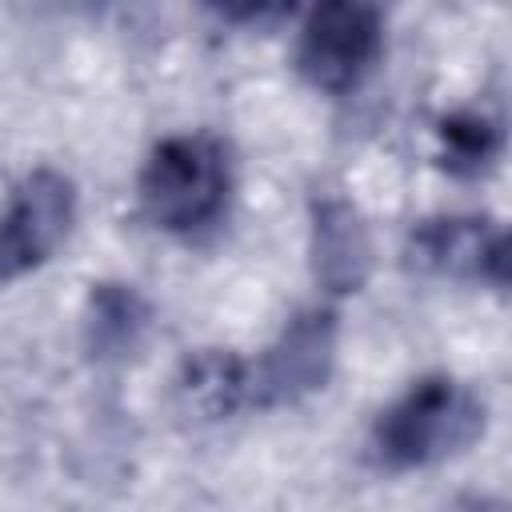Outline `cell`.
Instances as JSON below:
<instances>
[{"label": "cell", "instance_id": "4", "mask_svg": "<svg viewBox=\"0 0 512 512\" xmlns=\"http://www.w3.org/2000/svg\"><path fill=\"white\" fill-rule=\"evenodd\" d=\"M72 224V184L56 172L28 176L0 216V280L36 268Z\"/></svg>", "mask_w": 512, "mask_h": 512}, {"label": "cell", "instance_id": "3", "mask_svg": "<svg viewBox=\"0 0 512 512\" xmlns=\"http://www.w3.org/2000/svg\"><path fill=\"white\" fill-rule=\"evenodd\" d=\"M384 32H380V12L368 4H324L304 20L300 32V72L324 88V92H348L356 88L376 56H380Z\"/></svg>", "mask_w": 512, "mask_h": 512}, {"label": "cell", "instance_id": "10", "mask_svg": "<svg viewBox=\"0 0 512 512\" xmlns=\"http://www.w3.org/2000/svg\"><path fill=\"white\" fill-rule=\"evenodd\" d=\"M444 144H448V168L456 172H480L484 164H492L496 148H500V132L480 120V116H452L444 124Z\"/></svg>", "mask_w": 512, "mask_h": 512}, {"label": "cell", "instance_id": "6", "mask_svg": "<svg viewBox=\"0 0 512 512\" xmlns=\"http://www.w3.org/2000/svg\"><path fill=\"white\" fill-rule=\"evenodd\" d=\"M412 260L444 276H480L504 284V232L476 216L428 220L412 232Z\"/></svg>", "mask_w": 512, "mask_h": 512}, {"label": "cell", "instance_id": "8", "mask_svg": "<svg viewBox=\"0 0 512 512\" xmlns=\"http://www.w3.org/2000/svg\"><path fill=\"white\" fill-rule=\"evenodd\" d=\"M176 396H180L184 412H192L196 420H220V416L236 412L240 404H248V364L228 352H216V348L196 352L180 368Z\"/></svg>", "mask_w": 512, "mask_h": 512}, {"label": "cell", "instance_id": "1", "mask_svg": "<svg viewBox=\"0 0 512 512\" xmlns=\"http://www.w3.org/2000/svg\"><path fill=\"white\" fill-rule=\"evenodd\" d=\"M232 172L228 152L212 136H172L152 148L140 172V204L156 228L192 236L220 220Z\"/></svg>", "mask_w": 512, "mask_h": 512}, {"label": "cell", "instance_id": "11", "mask_svg": "<svg viewBox=\"0 0 512 512\" xmlns=\"http://www.w3.org/2000/svg\"><path fill=\"white\" fill-rule=\"evenodd\" d=\"M456 512H504L500 500H488V496H468L456 504Z\"/></svg>", "mask_w": 512, "mask_h": 512}, {"label": "cell", "instance_id": "2", "mask_svg": "<svg viewBox=\"0 0 512 512\" xmlns=\"http://www.w3.org/2000/svg\"><path fill=\"white\" fill-rule=\"evenodd\" d=\"M484 428V404L456 380L428 376L412 384L376 424L372 448L388 468H416L444 460L476 440Z\"/></svg>", "mask_w": 512, "mask_h": 512}, {"label": "cell", "instance_id": "5", "mask_svg": "<svg viewBox=\"0 0 512 512\" xmlns=\"http://www.w3.org/2000/svg\"><path fill=\"white\" fill-rule=\"evenodd\" d=\"M332 336V312L296 316L284 328V336L268 348V356L256 368H248V404L268 408L320 388L332 368Z\"/></svg>", "mask_w": 512, "mask_h": 512}, {"label": "cell", "instance_id": "9", "mask_svg": "<svg viewBox=\"0 0 512 512\" xmlns=\"http://www.w3.org/2000/svg\"><path fill=\"white\" fill-rule=\"evenodd\" d=\"M144 328V304L128 288H100L92 300V344L100 352H124L136 344V332Z\"/></svg>", "mask_w": 512, "mask_h": 512}, {"label": "cell", "instance_id": "7", "mask_svg": "<svg viewBox=\"0 0 512 512\" xmlns=\"http://www.w3.org/2000/svg\"><path fill=\"white\" fill-rule=\"evenodd\" d=\"M368 232L344 200H328L316 212V276L332 292H356L368 272Z\"/></svg>", "mask_w": 512, "mask_h": 512}]
</instances>
